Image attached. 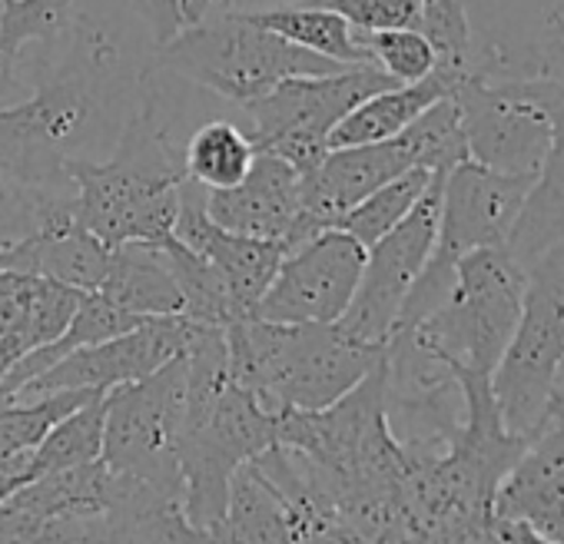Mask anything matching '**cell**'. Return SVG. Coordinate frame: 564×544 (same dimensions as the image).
Returning <instances> with one entry per match:
<instances>
[{
  "instance_id": "cell-15",
  "label": "cell",
  "mask_w": 564,
  "mask_h": 544,
  "mask_svg": "<svg viewBox=\"0 0 564 544\" xmlns=\"http://www.w3.org/2000/svg\"><path fill=\"white\" fill-rule=\"evenodd\" d=\"M189 329H193V323L186 316L147 319L117 339L67 352L64 359H57L47 372L31 379L11 399H37V395L67 392V389L110 392L117 385L147 379L150 372H156L160 366H166L173 356L183 352Z\"/></svg>"
},
{
  "instance_id": "cell-26",
  "label": "cell",
  "mask_w": 564,
  "mask_h": 544,
  "mask_svg": "<svg viewBox=\"0 0 564 544\" xmlns=\"http://www.w3.org/2000/svg\"><path fill=\"white\" fill-rule=\"evenodd\" d=\"M104 395H97L87 405L74 409L67 418H61L44 435V442L34 448L31 481L47 475V471H64V468H77V465L97 461L104 455V415H107Z\"/></svg>"
},
{
  "instance_id": "cell-32",
  "label": "cell",
  "mask_w": 564,
  "mask_h": 544,
  "mask_svg": "<svg viewBox=\"0 0 564 544\" xmlns=\"http://www.w3.org/2000/svg\"><path fill=\"white\" fill-rule=\"evenodd\" d=\"M310 8H326L346 18L356 31H395L419 24V0H300Z\"/></svg>"
},
{
  "instance_id": "cell-35",
  "label": "cell",
  "mask_w": 564,
  "mask_h": 544,
  "mask_svg": "<svg viewBox=\"0 0 564 544\" xmlns=\"http://www.w3.org/2000/svg\"><path fill=\"white\" fill-rule=\"evenodd\" d=\"M18 64H21V61H11V57L0 54V110L11 107V104H18V100H24V97L31 94L28 84L21 80Z\"/></svg>"
},
{
  "instance_id": "cell-23",
  "label": "cell",
  "mask_w": 564,
  "mask_h": 544,
  "mask_svg": "<svg viewBox=\"0 0 564 544\" xmlns=\"http://www.w3.org/2000/svg\"><path fill=\"white\" fill-rule=\"evenodd\" d=\"M219 544H293V521L269 478L246 461L232 481L223 521L216 527Z\"/></svg>"
},
{
  "instance_id": "cell-22",
  "label": "cell",
  "mask_w": 564,
  "mask_h": 544,
  "mask_svg": "<svg viewBox=\"0 0 564 544\" xmlns=\"http://www.w3.org/2000/svg\"><path fill=\"white\" fill-rule=\"evenodd\" d=\"M246 21H252L256 28L290 41L316 57H326V61H336L343 67H366L372 64L369 61V51L359 37V31L326 11V8H310V4H290V8H262V11H239Z\"/></svg>"
},
{
  "instance_id": "cell-12",
  "label": "cell",
  "mask_w": 564,
  "mask_h": 544,
  "mask_svg": "<svg viewBox=\"0 0 564 544\" xmlns=\"http://www.w3.org/2000/svg\"><path fill=\"white\" fill-rule=\"evenodd\" d=\"M392 87V80L366 64L326 77H293L275 90L242 104V130L256 153H272L293 170L310 173L329 153V133L366 97Z\"/></svg>"
},
{
  "instance_id": "cell-24",
  "label": "cell",
  "mask_w": 564,
  "mask_h": 544,
  "mask_svg": "<svg viewBox=\"0 0 564 544\" xmlns=\"http://www.w3.org/2000/svg\"><path fill=\"white\" fill-rule=\"evenodd\" d=\"M564 236V113L554 123L547 156L531 179L518 222L508 236V252L528 265L538 252L554 246Z\"/></svg>"
},
{
  "instance_id": "cell-14",
  "label": "cell",
  "mask_w": 564,
  "mask_h": 544,
  "mask_svg": "<svg viewBox=\"0 0 564 544\" xmlns=\"http://www.w3.org/2000/svg\"><path fill=\"white\" fill-rule=\"evenodd\" d=\"M362 265L366 246L356 236L323 229L282 255L252 316L269 323H339L359 290Z\"/></svg>"
},
{
  "instance_id": "cell-36",
  "label": "cell",
  "mask_w": 564,
  "mask_h": 544,
  "mask_svg": "<svg viewBox=\"0 0 564 544\" xmlns=\"http://www.w3.org/2000/svg\"><path fill=\"white\" fill-rule=\"evenodd\" d=\"M239 4L242 0H180V11L186 24H196L213 11H239Z\"/></svg>"
},
{
  "instance_id": "cell-31",
  "label": "cell",
  "mask_w": 564,
  "mask_h": 544,
  "mask_svg": "<svg viewBox=\"0 0 564 544\" xmlns=\"http://www.w3.org/2000/svg\"><path fill=\"white\" fill-rule=\"evenodd\" d=\"M54 196H61V193L28 189V186H18L0 176V255L44 229Z\"/></svg>"
},
{
  "instance_id": "cell-3",
  "label": "cell",
  "mask_w": 564,
  "mask_h": 544,
  "mask_svg": "<svg viewBox=\"0 0 564 544\" xmlns=\"http://www.w3.org/2000/svg\"><path fill=\"white\" fill-rule=\"evenodd\" d=\"M67 179L74 186L77 226L107 246L166 242L176 226L186 170L183 150L160 123L156 94L147 90L127 117L110 160L74 156L67 160Z\"/></svg>"
},
{
  "instance_id": "cell-9",
  "label": "cell",
  "mask_w": 564,
  "mask_h": 544,
  "mask_svg": "<svg viewBox=\"0 0 564 544\" xmlns=\"http://www.w3.org/2000/svg\"><path fill=\"white\" fill-rule=\"evenodd\" d=\"M564 369V236L524 265L521 316L491 392L508 432L531 438L557 402Z\"/></svg>"
},
{
  "instance_id": "cell-37",
  "label": "cell",
  "mask_w": 564,
  "mask_h": 544,
  "mask_svg": "<svg viewBox=\"0 0 564 544\" xmlns=\"http://www.w3.org/2000/svg\"><path fill=\"white\" fill-rule=\"evenodd\" d=\"M557 399H564V369H561V379H557Z\"/></svg>"
},
{
  "instance_id": "cell-11",
  "label": "cell",
  "mask_w": 564,
  "mask_h": 544,
  "mask_svg": "<svg viewBox=\"0 0 564 544\" xmlns=\"http://www.w3.org/2000/svg\"><path fill=\"white\" fill-rule=\"evenodd\" d=\"M186 356L104 395V461L166 498H183L180 438L186 422Z\"/></svg>"
},
{
  "instance_id": "cell-27",
  "label": "cell",
  "mask_w": 564,
  "mask_h": 544,
  "mask_svg": "<svg viewBox=\"0 0 564 544\" xmlns=\"http://www.w3.org/2000/svg\"><path fill=\"white\" fill-rule=\"evenodd\" d=\"M435 179V173L415 166L402 176H395L392 183L379 186L376 193H369L362 203H356L349 213L339 216V222L333 229H343L349 236H356L366 249L372 242H379L386 232H392L409 213L412 206L422 199V193L429 189V183Z\"/></svg>"
},
{
  "instance_id": "cell-10",
  "label": "cell",
  "mask_w": 564,
  "mask_h": 544,
  "mask_svg": "<svg viewBox=\"0 0 564 544\" xmlns=\"http://www.w3.org/2000/svg\"><path fill=\"white\" fill-rule=\"evenodd\" d=\"M531 179L534 176L495 173L475 160H462L445 173L435 249L399 313L395 333L422 323L445 303L462 255L485 246H508Z\"/></svg>"
},
{
  "instance_id": "cell-30",
  "label": "cell",
  "mask_w": 564,
  "mask_h": 544,
  "mask_svg": "<svg viewBox=\"0 0 564 544\" xmlns=\"http://www.w3.org/2000/svg\"><path fill=\"white\" fill-rule=\"evenodd\" d=\"M362 44L369 51L372 67H379L392 84H419L435 70V51L415 28H395V31H369L362 34Z\"/></svg>"
},
{
  "instance_id": "cell-1",
  "label": "cell",
  "mask_w": 564,
  "mask_h": 544,
  "mask_svg": "<svg viewBox=\"0 0 564 544\" xmlns=\"http://www.w3.org/2000/svg\"><path fill=\"white\" fill-rule=\"evenodd\" d=\"M183 356L189 399L180 438V504L196 527L216 534L232 475L275 445V415L256 392L229 379L226 326L193 323Z\"/></svg>"
},
{
  "instance_id": "cell-20",
  "label": "cell",
  "mask_w": 564,
  "mask_h": 544,
  "mask_svg": "<svg viewBox=\"0 0 564 544\" xmlns=\"http://www.w3.org/2000/svg\"><path fill=\"white\" fill-rule=\"evenodd\" d=\"M104 300L140 319L183 316V296L160 242H123L110 249L107 276L97 286Z\"/></svg>"
},
{
  "instance_id": "cell-28",
  "label": "cell",
  "mask_w": 564,
  "mask_h": 544,
  "mask_svg": "<svg viewBox=\"0 0 564 544\" xmlns=\"http://www.w3.org/2000/svg\"><path fill=\"white\" fill-rule=\"evenodd\" d=\"M74 0H0V54L21 61L24 47H54L77 24Z\"/></svg>"
},
{
  "instance_id": "cell-2",
  "label": "cell",
  "mask_w": 564,
  "mask_h": 544,
  "mask_svg": "<svg viewBox=\"0 0 564 544\" xmlns=\"http://www.w3.org/2000/svg\"><path fill=\"white\" fill-rule=\"evenodd\" d=\"M521 296L524 265L508 246L462 255L445 303L386 342L389 372L405 379H452L455 369L491 376L518 326Z\"/></svg>"
},
{
  "instance_id": "cell-18",
  "label": "cell",
  "mask_w": 564,
  "mask_h": 544,
  "mask_svg": "<svg viewBox=\"0 0 564 544\" xmlns=\"http://www.w3.org/2000/svg\"><path fill=\"white\" fill-rule=\"evenodd\" d=\"M303 173L272 153H256L252 170L242 183L229 189L206 193V213L216 226L249 236L269 239L290 249L296 239V226L303 216Z\"/></svg>"
},
{
  "instance_id": "cell-4",
  "label": "cell",
  "mask_w": 564,
  "mask_h": 544,
  "mask_svg": "<svg viewBox=\"0 0 564 544\" xmlns=\"http://www.w3.org/2000/svg\"><path fill=\"white\" fill-rule=\"evenodd\" d=\"M70 31V61L41 77L24 100L0 110V176L28 189H74L67 160L77 156L100 113V84L120 64L110 34L90 18H77Z\"/></svg>"
},
{
  "instance_id": "cell-6",
  "label": "cell",
  "mask_w": 564,
  "mask_h": 544,
  "mask_svg": "<svg viewBox=\"0 0 564 544\" xmlns=\"http://www.w3.org/2000/svg\"><path fill=\"white\" fill-rule=\"evenodd\" d=\"M462 160H468V146L452 97L432 104L409 130L392 140L329 150L319 166L303 173V216L290 249L303 246L323 229H333L343 213H349L356 203H362L369 193L392 183L395 176L415 166L429 173H448Z\"/></svg>"
},
{
  "instance_id": "cell-25",
  "label": "cell",
  "mask_w": 564,
  "mask_h": 544,
  "mask_svg": "<svg viewBox=\"0 0 564 544\" xmlns=\"http://www.w3.org/2000/svg\"><path fill=\"white\" fill-rule=\"evenodd\" d=\"M252 160H256V146L249 133L232 120L203 123L183 146L186 179H193L206 193L242 183L246 173L252 170Z\"/></svg>"
},
{
  "instance_id": "cell-17",
  "label": "cell",
  "mask_w": 564,
  "mask_h": 544,
  "mask_svg": "<svg viewBox=\"0 0 564 544\" xmlns=\"http://www.w3.org/2000/svg\"><path fill=\"white\" fill-rule=\"evenodd\" d=\"M173 236L216 265L239 319L252 316L256 303L275 280L282 255H286V249L279 242L249 239L216 226L206 213V189L196 186L193 179H183L180 186V213H176Z\"/></svg>"
},
{
  "instance_id": "cell-5",
  "label": "cell",
  "mask_w": 564,
  "mask_h": 544,
  "mask_svg": "<svg viewBox=\"0 0 564 544\" xmlns=\"http://www.w3.org/2000/svg\"><path fill=\"white\" fill-rule=\"evenodd\" d=\"M229 379L279 412H316L356 389L386 346L359 342L336 323H269L242 316L226 326Z\"/></svg>"
},
{
  "instance_id": "cell-19",
  "label": "cell",
  "mask_w": 564,
  "mask_h": 544,
  "mask_svg": "<svg viewBox=\"0 0 564 544\" xmlns=\"http://www.w3.org/2000/svg\"><path fill=\"white\" fill-rule=\"evenodd\" d=\"M110 249L113 246H107L84 226L44 229L0 255V269L31 272V276L54 280L61 286L94 293L107 276Z\"/></svg>"
},
{
  "instance_id": "cell-8",
  "label": "cell",
  "mask_w": 564,
  "mask_h": 544,
  "mask_svg": "<svg viewBox=\"0 0 564 544\" xmlns=\"http://www.w3.org/2000/svg\"><path fill=\"white\" fill-rule=\"evenodd\" d=\"M498 64L501 57L488 54L452 90L468 160L508 176H538L554 123L564 113V77L538 70L508 80L495 77Z\"/></svg>"
},
{
  "instance_id": "cell-29",
  "label": "cell",
  "mask_w": 564,
  "mask_h": 544,
  "mask_svg": "<svg viewBox=\"0 0 564 544\" xmlns=\"http://www.w3.org/2000/svg\"><path fill=\"white\" fill-rule=\"evenodd\" d=\"M415 31H422L432 44L435 70L448 74L452 80H462L475 70L478 61L471 51V21L462 0H419Z\"/></svg>"
},
{
  "instance_id": "cell-16",
  "label": "cell",
  "mask_w": 564,
  "mask_h": 544,
  "mask_svg": "<svg viewBox=\"0 0 564 544\" xmlns=\"http://www.w3.org/2000/svg\"><path fill=\"white\" fill-rule=\"evenodd\" d=\"M491 514L551 544H564V399L554 402L544 425L501 478Z\"/></svg>"
},
{
  "instance_id": "cell-13",
  "label": "cell",
  "mask_w": 564,
  "mask_h": 544,
  "mask_svg": "<svg viewBox=\"0 0 564 544\" xmlns=\"http://www.w3.org/2000/svg\"><path fill=\"white\" fill-rule=\"evenodd\" d=\"M442 179H445V173H435V179L429 183L422 199L412 206V213L392 232H386L379 242H372L366 249L359 290H356L346 316L336 323L352 339L372 342V346H386L392 339L399 313L435 249Z\"/></svg>"
},
{
  "instance_id": "cell-7",
  "label": "cell",
  "mask_w": 564,
  "mask_h": 544,
  "mask_svg": "<svg viewBox=\"0 0 564 544\" xmlns=\"http://www.w3.org/2000/svg\"><path fill=\"white\" fill-rule=\"evenodd\" d=\"M150 70L176 74L242 107L275 90L282 80L326 77L346 67L256 28L239 11H213L156 47Z\"/></svg>"
},
{
  "instance_id": "cell-21",
  "label": "cell",
  "mask_w": 564,
  "mask_h": 544,
  "mask_svg": "<svg viewBox=\"0 0 564 544\" xmlns=\"http://www.w3.org/2000/svg\"><path fill=\"white\" fill-rule=\"evenodd\" d=\"M458 80H452L442 70H432L419 84H392L372 97H366L356 110H349L339 127L329 133V150L343 146H362V143H382L409 130L432 104L442 97H452Z\"/></svg>"
},
{
  "instance_id": "cell-33",
  "label": "cell",
  "mask_w": 564,
  "mask_h": 544,
  "mask_svg": "<svg viewBox=\"0 0 564 544\" xmlns=\"http://www.w3.org/2000/svg\"><path fill=\"white\" fill-rule=\"evenodd\" d=\"M133 11L147 24L153 47H163L166 41H173L186 28L180 0H133Z\"/></svg>"
},
{
  "instance_id": "cell-34",
  "label": "cell",
  "mask_w": 564,
  "mask_h": 544,
  "mask_svg": "<svg viewBox=\"0 0 564 544\" xmlns=\"http://www.w3.org/2000/svg\"><path fill=\"white\" fill-rule=\"evenodd\" d=\"M481 544H551V541L531 534V531L521 527V524H511V521H501V518L491 514V524H488Z\"/></svg>"
}]
</instances>
